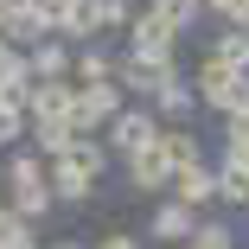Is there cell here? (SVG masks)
I'll use <instances>...</instances> for the list:
<instances>
[{
	"label": "cell",
	"instance_id": "obj_1",
	"mask_svg": "<svg viewBox=\"0 0 249 249\" xmlns=\"http://www.w3.org/2000/svg\"><path fill=\"white\" fill-rule=\"evenodd\" d=\"M103 173H109L103 134H77L64 154L52 160V198H58V205H89L96 185H103Z\"/></svg>",
	"mask_w": 249,
	"mask_h": 249
},
{
	"label": "cell",
	"instance_id": "obj_2",
	"mask_svg": "<svg viewBox=\"0 0 249 249\" xmlns=\"http://www.w3.org/2000/svg\"><path fill=\"white\" fill-rule=\"evenodd\" d=\"M192 96H198V109H211L217 122L249 115V77L224 71L217 58H198V71H192Z\"/></svg>",
	"mask_w": 249,
	"mask_h": 249
},
{
	"label": "cell",
	"instance_id": "obj_3",
	"mask_svg": "<svg viewBox=\"0 0 249 249\" xmlns=\"http://www.w3.org/2000/svg\"><path fill=\"white\" fill-rule=\"evenodd\" d=\"M103 134H109L103 147H109L115 160H134V154H147V147L160 141V115L147 109V103H128V109H122V115L103 128Z\"/></svg>",
	"mask_w": 249,
	"mask_h": 249
},
{
	"label": "cell",
	"instance_id": "obj_4",
	"mask_svg": "<svg viewBox=\"0 0 249 249\" xmlns=\"http://www.w3.org/2000/svg\"><path fill=\"white\" fill-rule=\"evenodd\" d=\"M128 52H141V58H166L173 64V52H179V26L147 0V7H134V19H128Z\"/></svg>",
	"mask_w": 249,
	"mask_h": 249
},
{
	"label": "cell",
	"instance_id": "obj_5",
	"mask_svg": "<svg viewBox=\"0 0 249 249\" xmlns=\"http://www.w3.org/2000/svg\"><path fill=\"white\" fill-rule=\"evenodd\" d=\"M122 109H128V96L115 83H89V89H77V103H71V128L77 134H103Z\"/></svg>",
	"mask_w": 249,
	"mask_h": 249
},
{
	"label": "cell",
	"instance_id": "obj_6",
	"mask_svg": "<svg viewBox=\"0 0 249 249\" xmlns=\"http://www.w3.org/2000/svg\"><path fill=\"white\" fill-rule=\"evenodd\" d=\"M19 103L32 122H71V103H77V83L71 77H32L19 89Z\"/></svg>",
	"mask_w": 249,
	"mask_h": 249
},
{
	"label": "cell",
	"instance_id": "obj_7",
	"mask_svg": "<svg viewBox=\"0 0 249 249\" xmlns=\"http://www.w3.org/2000/svg\"><path fill=\"white\" fill-rule=\"evenodd\" d=\"M173 71H179V64H166V58L122 52V58H115V89H122V96H141V103H147V96H154V89H160Z\"/></svg>",
	"mask_w": 249,
	"mask_h": 249
},
{
	"label": "cell",
	"instance_id": "obj_8",
	"mask_svg": "<svg viewBox=\"0 0 249 249\" xmlns=\"http://www.w3.org/2000/svg\"><path fill=\"white\" fill-rule=\"evenodd\" d=\"M198 217L205 211H192V205H179V198H154V217H147V236H154V249H179L192 230H198Z\"/></svg>",
	"mask_w": 249,
	"mask_h": 249
},
{
	"label": "cell",
	"instance_id": "obj_9",
	"mask_svg": "<svg viewBox=\"0 0 249 249\" xmlns=\"http://www.w3.org/2000/svg\"><path fill=\"white\" fill-rule=\"evenodd\" d=\"M166 198H179V205H192V211H211V205H217V166H211V160L179 166L173 185H166Z\"/></svg>",
	"mask_w": 249,
	"mask_h": 249
},
{
	"label": "cell",
	"instance_id": "obj_10",
	"mask_svg": "<svg viewBox=\"0 0 249 249\" xmlns=\"http://www.w3.org/2000/svg\"><path fill=\"white\" fill-rule=\"evenodd\" d=\"M147 109L160 115V128H179V122H192V109H198V96H192V77L185 71H173L154 96H147Z\"/></svg>",
	"mask_w": 249,
	"mask_h": 249
},
{
	"label": "cell",
	"instance_id": "obj_11",
	"mask_svg": "<svg viewBox=\"0 0 249 249\" xmlns=\"http://www.w3.org/2000/svg\"><path fill=\"white\" fill-rule=\"evenodd\" d=\"M122 166H128V192H141V198H166L173 166H166L160 147H147V154H134V160H122Z\"/></svg>",
	"mask_w": 249,
	"mask_h": 249
},
{
	"label": "cell",
	"instance_id": "obj_12",
	"mask_svg": "<svg viewBox=\"0 0 249 249\" xmlns=\"http://www.w3.org/2000/svg\"><path fill=\"white\" fill-rule=\"evenodd\" d=\"M0 38H7L13 52H32V45L52 38V32H45V13L26 0V7H7V13H0Z\"/></svg>",
	"mask_w": 249,
	"mask_h": 249
},
{
	"label": "cell",
	"instance_id": "obj_13",
	"mask_svg": "<svg viewBox=\"0 0 249 249\" xmlns=\"http://www.w3.org/2000/svg\"><path fill=\"white\" fill-rule=\"evenodd\" d=\"M71 83L77 89L115 83V52H109V45H77V52H71Z\"/></svg>",
	"mask_w": 249,
	"mask_h": 249
},
{
	"label": "cell",
	"instance_id": "obj_14",
	"mask_svg": "<svg viewBox=\"0 0 249 249\" xmlns=\"http://www.w3.org/2000/svg\"><path fill=\"white\" fill-rule=\"evenodd\" d=\"M7 192H32V185H52V160H38L32 147H7Z\"/></svg>",
	"mask_w": 249,
	"mask_h": 249
},
{
	"label": "cell",
	"instance_id": "obj_15",
	"mask_svg": "<svg viewBox=\"0 0 249 249\" xmlns=\"http://www.w3.org/2000/svg\"><path fill=\"white\" fill-rule=\"evenodd\" d=\"M205 58H217L224 71L249 77V32H236V26H211V38H205Z\"/></svg>",
	"mask_w": 249,
	"mask_h": 249
},
{
	"label": "cell",
	"instance_id": "obj_16",
	"mask_svg": "<svg viewBox=\"0 0 249 249\" xmlns=\"http://www.w3.org/2000/svg\"><path fill=\"white\" fill-rule=\"evenodd\" d=\"M154 147L166 154V166H173V173H179V166H198V160H211V154H205V141H198L185 122H179V128H160V141H154Z\"/></svg>",
	"mask_w": 249,
	"mask_h": 249
},
{
	"label": "cell",
	"instance_id": "obj_17",
	"mask_svg": "<svg viewBox=\"0 0 249 249\" xmlns=\"http://www.w3.org/2000/svg\"><path fill=\"white\" fill-rule=\"evenodd\" d=\"M26 71L32 77H71V45L64 38H38L32 52H26Z\"/></svg>",
	"mask_w": 249,
	"mask_h": 249
},
{
	"label": "cell",
	"instance_id": "obj_18",
	"mask_svg": "<svg viewBox=\"0 0 249 249\" xmlns=\"http://www.w3.org/2000/svg\"><path fill=\"white\" fill-rule=\"evenodd\" d=\"M26 134H32V154H38V160H58L64 147L77 141V128H71V122H26Z\"/></svg>",
	"mask_w": 249,
	"mask_h": 249
},
{
	"label": "cell",
	"instance_id": "obj_19",
	"mask_svg": "<svg viewBox=\"0 0 249 249\" xmlns=\"http://www.w3.org/2000/svg\"><path fill=\"white\" fill-rule=\"evenodd\" d=\"M179 249H236V224H230V217H211V211H205V217H198V230H192V236H185Z\"/></svg>",
	"mask_w": 249,
	"mask_h": 249
},
{
	"label": "cell",
	"instance_id": "obj_20",
	"mask_svg": "<svg viewBox=\"0 0 249 249\" xmlns=\"http://www.w3.org/2000/svg\"><path fill=\"white\" fill-rule=\"evenodd\" d=\"M217 166H243V173H249V115H230V122H224V154H217Z\"/></svg>",
	"mask_w": 249,
	"mask_h": 249
},
{
	"label": "cell",
	"instance_id": "obj_21",
	"mask_svg": "<svg viewBox=\"0 0 249 249\" xmlns=\"http://www.w3.org/2000/svg\"><path fill=\"white\" fill-rule=\"evenodd\" d=\"M26 103H19V96H0V154H7V147H19L26 141Z\"/></svg>",
	"mask_w": 249,
	"mask_h": 249
},
{
	"label": "cell",
	"instance_id": "obj_22",
	"mask_svg": "<svg viewBox=\"0 0 249 249\" xmlns=\"http://www.w3.org/2000/svg\"><path fill=\"white\" fill-rule=\"evenodd\" d=\"M217 205L249 211V173H243V166H217Z\"/></svg>",
	"mask_w": 249,
	"mask_h": 249
},
{
	"label": "cell",
	"instance_id": "obj_23",
	"mask_svg": "<svg viewBox=\"0 0 249 249\" xmlns=\"http://www.w3.org/2000/svg\"><path fill=\"white\" fill-rule=\"evenodd\" d=\"M89 7H96V32H128V19H134L128 0H89Z\"/></svg>",
	"mask_w": 249,
	"mask_h": 249
},
{
	"label": "cell",
	"instance_id": "obj_24",
	"mask_svg": "<svg viewBox=\"0 0 249 249\" xmlns=\"http://www.w3.org/2000/svg\"><path fill=\"white\" fill-rule=\"evenodd\" d=\"M154 7H160L179 32H185V26H198V19H211V13H205V0H154Z\"/></svg>",
	"mask_w": 249,
	"mask_h": 249
},
{
	"label": "cell",
	"instance_id": "obj_25",
	"mask_svg": "<svg viewBox=\"0 0 249 249\" xmlns=\"http://www.w3.org/2000/svg\"><path fill=\"white\" fill-rule=\"evenodd\" d=\"M0 249H45V243H38V230H32V224L7 217V230H0Z\"/></svg>",
	"mask_w": 249,
	"mask_h": 249
},
{
	"label": "cell",
	"instance_id": "obj_26",
	"mask_svg": "<svg viewBox=\"0 0 249 249\" xmlns=\"http://www.w3.org/2000/svg\"><path fill=\"white\" fill-rule=\"evenodd\" d=\"M89 249H147V243H141L134 230H103V236H96Z\"/></svg>",
	"mask_w": 249,
	"mask_h": 249
},
{
	"label": "cell",
	"instance_id": "obj_27",
	"mask_svg": "<svg viewBox=\"0 0 249 249\" xmlns=\"http://www.w3.org/2000/svg\"><path fill=\"white\" fill-rule=\"evenodd\" d=\"M224 26H236V32H249V0H236V7H230V19Z\"/></svg>",
	"mask_w": 249,
	"mask_h": 249
},
{
	"label": "cell",
	"instance_id": "obj_28",
	"mask_svg": "<svg viewBox=\"0 0 249 249\" xmlns=\"http://www.w3.org/2000/svg\"><path fill=\"white\" fill-rule=\"evenodd\" d=\"M230 7H236V0H205V13H211V19H217V26H224V19H230Z\"/></svg>",
	"mask_w": 249,
	"mask_h": 249
},
{
	"label": "cell",
	"instance_id": "obj_29",
	"mask_svg": "<svg viewBox=\"0 0 249 249\" xmlns=\"http://www.w3.org/2000/svg\"><path fill=\"white\" fill-rule=\"evenodd\" d=\"M52 249H89V243H77V236H58V243H52Z\"/></svg>",
	"mask_w": 249,
	"mask_h": 249
},
{
	"label": "cell",
	"instance_id": "obj_30",
	"mask_svg": "<svg viewBox=\"0 0 249 249\" xmlns=\"http://www.w3.org/2000/svg\"><path fill=\"white\" fill-rule=\"evenodd\" d=\"M7 217H13V211H7V198H0V230H7Z\"/></svg>",
	"mask_w": 249,
	"mask_h": 249
},
{
	"label": "cell",
	"instance_id": "obj_31",
	"mask_svg": "<svg viewBox=\"0 0 249 249\" xmlns=\"http://www.w3.org/2000/svg\"><path fill=\"white\" fill-rule=\"evenodd\" d=\"M32 7H45V0H32Z\"/></svg>",
	"mask_w": 249,
	"mask_h": 249
}]
</instances>
